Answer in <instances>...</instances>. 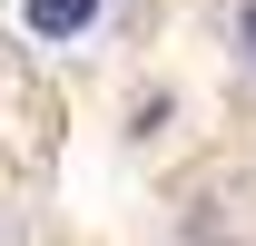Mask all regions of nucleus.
<instances>
[{"mask_svg":"<svg viewBox=\"0 0 256 246\" xmlns=\"http://www.w3.org/2000/svg\"><path fill=\"white\" fill-rule=\"evenodd\" d=\"M98 20H108V0H20V30L50 40V50H79Z\"/></svg>","mask_w":256,"mask_h":246,"instance_id":"nucleus-1","label":"nucleus"},{"mask_svg":"<svg viewBox=\"0 0 256 246\" xmlns=\"http://www.w3.org/2000/svg\"><path fill=\"white\" fill-rule=\"evenodd\" d=\"M236 60L256 69V0H246V10H236Z\"/></svg>","mask_w":256,"mask_h":246,"instance_id":"nucleus-2","label":"nucleus"}]
</instances>
